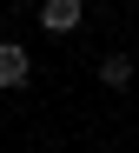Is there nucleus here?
<instances>
[{
	"mask_svg": "<svg viewBox=\"0 0 139 153\" xmlns=\"http://www.w3.org/2000/svg\"><path fill=\"white\" fill-rule=\"evenodd\" d=\"M33 80V53L20 40H0V87H26Z\"/></svg>",
	"mask_w": 139,
	"mask_h": 153,
	"instance_id": "nucleus-2",
	"label": "nucleus"
},
{
	"mask_svg": "<svg viewBox=\"0 0 139 153\" xmlns=\"http://www.w3.org/2000/svg\"><path fill=\"white\" fill-rule=\"evenodd\" d=\"M99 80L106 87H132V53H106L99 60Z\"/></svg>",
	"mask_w": 139,
	"mask_h": 153,
	"instance_id": "nucleus-3",
	"label": "nucleus"
},
{
	"mask_svg": "<svg viewBox=\"0 0 139 153\" xmlns=\"http://www.w3.org/2000/svg\"><path fill=\"white\" fill-rule=\"evenodd\" d=\"M40 27L46 33H79L86 27V0H40Z\"/></svg>",
	"mask_w": 139,
	"mask_h": 153,
	"instance_id": "nucleus-1",
	"label": "nucleus"
}]
</instances>
